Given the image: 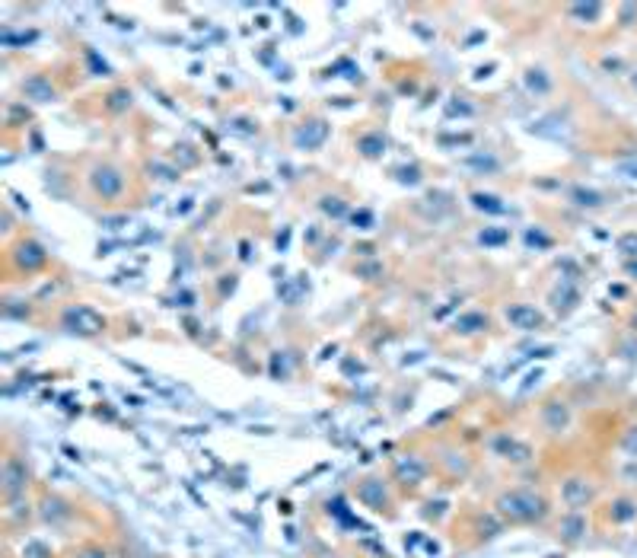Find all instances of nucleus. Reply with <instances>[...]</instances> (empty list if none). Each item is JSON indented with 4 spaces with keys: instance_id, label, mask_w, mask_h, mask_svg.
<instances>
[{
    "instance_id": "obj_1",
    "label": "nucleus",
    "mask_w": 637,
    "mask_h": 558,
    "mask_svg": "<svg viewBox=\"0 0 637 558\" xmlns=\"http://www.w3.org/2000/svg\"><path fill=\"white\" fill-rule=\"evenodd\" d=\"M497 511L517 523H532V520H542V517H545L548 504H545V498H538L536 492L513 488V492H504L497 498Z\"/></svg>"
},
{
    "instance_id": "obj_2",
    "label": "nucleus",
    "mask_w": 637,
    "mask_h": 558,
    "mask_svg": "<svg viewBox=\"0 0 637 558\" xmlns=\"http://www.w3.org/2000/svg\"><path fill=\"white\" fill-rule=\"evenodd\" d=\"M26 466L19 463L16 456H7V463H3V494L7 498H16L23 488H26Z\"/></svg>"
},
{
    "instance_id": "obj_3",
    "label": "nucleus",
    "mask_w": 637,
    "mask_h": 558,
    "mask_svg": "<svg viewBox=\"0 0 637 558\" xmlns=\"http://www.w3.org/2000/svg\"><path fill=\"white\" fill-rule=\"evenodd\" d=\"M92 186H96V192H99L102 198H115L121 192V186H125V179H121L118 169L102 166L92 173Z\"/></svg>"
},
{
    "instance_id": "obj_4",
    "label": "nucleus",
    "mask_w": 637,
    "mask_h": 558,
    "mask_svg": "<svg viewBox=\"0 0 637 558\" xmlns=\"http://www.w3.org/2000/svg\"><path fill=\"white\" fill-rule=\"evenodd\" d=\"M64 322H67V326H74V329H80V332H99V329H102V316H99V313H92L90 307L67 309Z\"/></svg>"
},
{
    "instance_id": "obj_5",
    "label": "nucleus",
    "mask_w": 637,
    "mask_h": 558,
    "mask_svg": "<svg viewBox=\"0 0 637 558\" xmlns=\"http://www.w3.org/2000/svg\"><path fill=\"white\" fill-rule=\"evenodd\" d=\"M561 498L577 511V507H583V504L593 498V485L586 482V479H567L561 488Z\"/></svg>"
},
{
    "instance_id": "obj_6",
    "label": "nucleus",
    "mask_w": 637,
    "mask_h": 558,
    "mask_svg": "<svg viewBox=\"0 0 637 558\" xmlns=\"http://www.w3.org/2000/svg\"><path fill=\"white\" fill-rule=\"evenodd\" d=\"M494 450H497L504 459H513V463H526L529 456H532V450H529L526 444H519V440H513V437H497L494 440Z\"/></svg>"
},
{
    "instance_id": "obj_7",
    "label": "nucleus",
    "mask_w": 637,
    "mask_h": 558,
    "mask_svg": "<svg viewBox=\"0 0 637 558\" xmlns=\"http://www.w3.org/2000/svg\"><path fill=\"white\" fill-rule=\"evenodd\" d=\"M507 319L517 329H538L542 322H545V316H542L536 307H510L507 309Z\"/></svg>"
},
{
    "instance_id": "obj_8",
    "label": "nucleus",
    "mask_w": 637,
    "mask_h": 558,
    "mask_svg": "<svg viewBox=\"0 0 637 558\" xmlns=\"http://www.w3.org/2000/svg\"><path fill=\"white\" fill-rule=\"evenodd\" d=\"M357 498H361L363 504H369L373 511H382L386 507V488H382V482H376V479H367V482L357 488Z\"/></svg>"
},
{
    "instance_id": "obj_9",
    "label": "nucleus",
    "mask_w": 637,
    "mask_h": 558,
    "mask_svg": "<svg viewBox=\"0 0 637 558\" xmlns=\"http://www.w3.org/2000/svg\"><path fill=\"white\" fill-rule=\"evenodd\" d=\"M542 415H545L548 431H561V428H567V421H571V411H567L564 402H548Z\"/></svg>"
},
{
    "instance_id": "obj_10",
    "label": "nucleus",
    "mask_w": 637,
    "mask_h": 558,
    "mask_svg": "<svg viewBox=\"0 0 637 558\" xmlns=\"http://www.w3.org/2000/svg\"><path fill=\"white\" fill-rule=\"evenodd\" d=\"M583 530H586V520H583L580 513H567V517H564L561 533H564V540H567V542H577Z\"/></svg>"
},
{
    "instance_id": "obj_11",
    "label": "nucleus",
    "mask_w": 637,
    "mask_h": 558,
    "mask_svg": "<svg viewBox=\"0 0 637 558\" xmlns=\"http://www.w3.org/2000/svg\"><path fill=\"white\" fill-rule=\"evenodd\" d=\"M634 517H637V504L634 501L621 498V501L612 504V520L615 523H628V520H634Z\"/></svg>"
},
{
    "instance_id": "obj_12",
    "label": "nucleus",
    "mask_w": 637,
    "mask_h": 558,
    "mask_svg": "<svg viewBox=\"0 0 637 558\" xmlns=\"http://www.w3.org/2000/svg\"><path fill=\"white\" fill-rule=\"evenodd\" d=\"M26 93H29V96H36L38 103H48V99H55V90H51V86H48L42 77L29 80V84H26Z\"/></svg>"
},
{
    "instance_id": "obj_13",
    "label": "nucleus",
    "mask_w": 637,
    "mask_h": 558,
    "mask_svg": "<svg viewBox=\"0 0 637 558\" xmlns=\"http://www.w3.org/2000/svg\"><path fill=\"white\" fill-rule=\"evenodd\" d=\"M19 252H23V255H19V262H23V265H29V268H36V265H42V262H45V255H42V249H38L36 242L19 246Z\"/></svg>"
},
{
    "instance_id": "obj_14",
    "label": "nucleus",
    "mask_w": 637,
    "mask_h": 558,
    "mask_svg": "<svg viewBox=\"0 0 637 558\" xmlns=\"http://www.w3.org/2000/svg\"><path fill=\"white\" fill-rule=\"evenodd\" d=\"M475 326H488V319L478 316V313H471V316H462L459 322H456V329H459V332H475Z\"/></svg>"
},
{
    "instance_id": "obj_15",
    "label": "nucleus",
    "mask_w": 637,
    "mask_h": 558,
    "mask_svg": "<svg viewBox=\"0 0 637 558\" xmlns=\"http://www.w3.org/2000/svg\"><path fill=\"white\" fill-rule=\"evenodd\" d=\"M573 198H577V205H590V207L602 205V198L596 195V192H583V188H577V192H573Z\"/></svg>"
},
{
    "instance_id": "obj_16",
    "label": "nucleus",
    "mask_w": 637,
    "mask_h": 558,
    "mask_svg": "<svg viewBox=\"0 0 637 558\" xmlns=\"http://www.w3.org/2000/svg\"><path fill=\"white\" fill-rule=\"evenodd\" d=\"M361 147H363V153H369V157H373V153H379V150L386 147V140H379V138H363V140H361Z\"/></svg>"
},
{
    "instance_id": "obj_17",
    "label": "nucleus",
    "mask_w": 637,
    "mask_h": 558,
    "mask_svg": "<svg viewBox=\"0 0 637 558\" xmlns=\"http://www.w3.org/2000/svg\"><path fill=\"white\" fill-rule=\"evenodd\" d=\"M497 198H491V195H475V205L478 207H488V211H504V205H494Z\"/></svg>"
},
{
    "instance_id": "obj_18",
    "label": "nucleus",
    "mask_w": 637,
    "mask_h": 558,
    "mask_svg": "<svg viewBox=\"0 0 637 558\" xmlns=\"http://www.w3.org/2000/svg\"><path fill=\"white\" fill-rule=\"evenodd\" d=\"M602 13V7H596V3H590V7H573V16H590L596 19Z\"/></svg>"
},
{
    "instance_id": "obj_19",
    "label": "nucleus",
    "mask_w": 637,
    "mask_h": 558,
    "mask_svg": "<svg viewBox=\"0 0 637 558\" xmlns=\"http://www.w3.org/2000/svg\"><path fill=\"white\" fill-rule=\"evenodd\" d=\"M621 249H625V252H631V255H634V252H637V236H634V233H631V236H625V240H621Z\"/></svg>"
},
{
    "instance_id": "obj_20",
    "label": "nucleus",
    "mask_w": 637,
    "mask_h": 558,
    "mask_svg": "<svg viewBox=\"0 0 637 558\" xmlns=\"http://www.w3.org/2000/svg\"><path fill=\"white\" fill-rule=\"evenodd\" d=\"M625 450H628V453H634V456H637V428L631 431L628 437H625Z\"/></svg>"
},
{
    "instance_id": "obj_21",
    "label": "nucleus",
    "mask_w": 637,
    "mask_h": 558,
    "mask_svg": "<svg viewBox=\"0 0 637 558\" xmlns=\"http://www.w3.org/2000/svg\"><path fill=\"white\" fill-rule=\"evenodd\" d=\"M634 86H637V74H634Z\"/></svg>"
}]
</instances>
